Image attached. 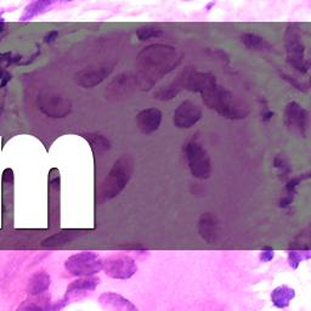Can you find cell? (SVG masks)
I'll use <instances>...</instances> for the list:
<instances>
[{"mask_svg":"<svg viewBox=\"0 0 311 311\" xmlns=\"http://www.w3.org/2000/svg\"><path fill=\"white\" fill-rule=\"evenodd\" d=\"M183 53L177 48L165 44H152L144 48L137 57L135 79L144 92L152 89L165 75L181 63Z\"/></svg>","mask_w":311,"mask_h":311,"instance_id":"1","label":"cell"},{"mask_svg":"<svg viewBox=\"0 0 311 311\" xmlns=\"http://www.w3.org/2000/svg\"><path fill=\"white\" fill-rule=\"evenodd\" d=\"M201 95L205 106L215 111L225 119H244L249 114L248 105L242 100L235 98L234 94L218 83Z\"/></svg>","mask_w":311,"mask_h":311,"instance_id":"2","label":"cell"},{"mask_svg":"<svg viewBox=\"0 0 311 311\" xmlns=\"http://www.w3.org/2000/svg\"><path fill=\"white\" fill-rule=\"evenodd\" d=\"M132 171H134V162L130 156L123 155L119 159H117L102 183L101 191H100L101 201H110L117 197L128 185Z\"/></svg>","mask_w":311,"mask_h":311,"instance_id":"3","label":"cell"},{"mask_svg":"<svg viewBox=\"0 0 311 311\" xmlns=\"http://www.w3.org/2000/svg\"><path fill=\"white\" fill-rule=\"evenodd\" d=\"M285 45L287 53V62L293 68L297 69L300 73H307L309 72V61L305 56V45L301 37L300 28L295 23H289L287 27L285 34Z\"/></svg>","mask_w":311,"mask_h":311,"instance_id":"4","label":"cell"},{"mask_svg":"<svg viewBox=\"0 0 311 311\" xmlns=\"http://www.w3.org/2000/svg\"><path fill=\"white\" fill-rule=\"evenodd\" d=\"M185 155L190 171L197 179L204 180L212 173V162L208 152L197 141L192 140L186 145Z\"/></svg>","mask_w":311,"mask_h":311,"instance_id":"5","label":"cell"},{"mask_svg":"<svg viewBox=\"0 0 311 311\" xmlns=\"http://www.w3.org/2000/svg\"><path fill=\"white\" fill-rule=\"evenodd\" d=\"M65 266L73 276L89 277L102 270L104 261L95 253L83 252L69 256L65 262Z\"/></svg>","mask_w":311,"mask_h":311,"instance_id":"6","label":"cell"},{"mask_svg":"<svg viewBox=\"0 0 311 311\" xmlns=\"http://www.w3.org/2000/svg\"><path fill=\"white\" fill-rule=\"evenodd\" d=\"M183 89L189 90L192 93H204L215 85L216 81L215 75L208 72H199L196 67H186L181 73L177 75Z\"/></svg>","mask_w":311,"mask_h":311,"instance_id":"7","label":"cell"},{"mask_svg":"<svg viewBox=\"0 0 311 311\" xmlns=\"http://www.w3.org/2000/svg\"><path fill=\"white\" fill-rule=\"evenodd\" d=\"M137 86L138 84L135 75L131 72H124V73H120L114 77L110 81L106 90H105V95L110 101H124L134 94Z\"/></svg>","mask_w":311,"mask_h":311,"instance_id":"8","label":"cell"},{"mask_svg":"<svg viewBox=\"0 0 311 311\" xmlns=\"http://www.w3.org/2000/svg\"><path fill=\"white\" fill-rule=\"evenodd\" d=\"M285 124L289 131L299 137H306L309 128V112L298 102L292 101L286 106L285 110Z\"/></svg>","mask_w":311,"mask_h":311,"instance_id":"9","label":"cell"},{"mask_svg":"<svg viewBox=\"0 0 311 311\" xmlns=\"http://www.w3.org/2000/svg\"><path fill=\"white\" fill-rule=\"evenodd\" d=\"M102 269L111 279L128 280L137 274L138 265L131 256L118 255L107 259Z\"/></svg>","mask_w":311,"mask_h":311,"instance_id":"10","label":"cell"},{"mask_svg":"<svg viewBox=\"0 0 311 311\" xmlns=\"http://www.w3.org/2000/svg\"><path fill=\"white\" fill-rule=\"evenodd\" d=\"M113 71V65H108V63H101V65L89 66L80 69L74 75L75 83L78 85L83 86L84 89H92L110 77V74Z\"/></svg>","mask_w":311,"mask_h":311,"instance_id":"11","label":"cell"},{"mask_svg":"<svg viewBox=\"0 0 311 311\" xmlns=\"http://www.w3.org/2000/svg\"><path fill=\"white\" fill-rule=\"evenodd\" d=\"M202 118V110L195 102L186 100L183 101L173 114V123L179 129H190Z\"/></svg>","mask_w":311,"mask_h":311,"instance_id":"12","label":"cell"},{"mask_svg":"<svg viewBox=\"0 0 311 311\" xmlns=\"http://www.w3.org/2000/svg\"><path fill=\"white\" fill-rule=\"evenodd\" d=\"M40 110L41 112L51 117V118H65L71 113L72 104L65 96L49 95L41 98Z\"/></svg>","mask_w":311,"mask_h":311,"instance_id":"13","label":"cell"},{"mask_svg":"<svg viewBox=\"0 0 311 311\" xmlns=\"http://www.w3.org/2000/svg\"><path fill=\"white\" fill-rule=\"evenodd\" d=\"M163 114L158 108L150 107L145 108V110L140 111L137 116V124L140 131L145 135H149L158 130L161 126Z\"/></svg>","mask_w":311,"mask_h":311,"instance_id":"14","label":"cell"},{"mask_svg":"<svg viewBox=\"0 0 311 311\" xmlns=\"http://www.w3.org/2000/svg\"><path fill=\"white\" fill-rule=\"evenodd\" d=\"M100 303L107 309L113 311H139L138 307L129 299L112 292H107L100 295Z\"/></svg>","mask_w":311,"mask_h":311,"instance_id":"15","label":"cell"},{"mask_svg":"<svg viewBox=\"0 0 311 311\" xmlns=\"http://www.w3.org/2000/svg\"><path fill=\"white\" fill-rule=\"evenodd\" d=\"M198 232L201 237L208 243H214L216 241V236L219 232L218 220L212 214H204L199 219L198 223Z\"/></svg>","mask_w":311,"mask_h":311,"instance_id":"16","label":"cell"},{"mask_svg":"<svg viewBox=\"0 0 311 311\" xmlns=\"http://www.w3.org/2000/svg\"><path fill=\"white\" fill-rule=\"evenodd\" d=\"M99 279L95 277H84V279H79L67 287V293L66 297H75V295L81 294V293L93 292L99 285Z\"/></svg>","mask_w":311,"mask_h":311,"instance_id":"17","label":"cell"},{"mask_svg":"<svg viewBox=\"0 0 311 311\" xmlns=\"http://www.w3.org/2000/svg\"><path fill=\"white\" fill-rule=\"evenodd\" d=\"M295 297L294 289L288 286H280L275 288L271 293V301L276 307L285 309L291 303V300Z\"/></svg>","mask_w":311,"mask_h":311,"instance_id":"18","label":"cell"},{"mask_svg":"<svg viewBox=\"0 0 311 311\" xmlns=\"http://www.w3.org/2000/svg\"><path fill=\"white\" fill-rule=\"evenodd\" d=\"M241 40H242L244 47L249 50L271 51V49H273V47H271L266 39L255 34V33H246V34L241 37Z\"/></svg>","mask_w":311,"mask_h":311,"instance_id":"19","label":"cell"},{"mask_svg":"<svg viewBox=\"0 0 311 311\" xmlns=\"http://www.w3.org/2000/svg\"><path fill=\"white\" fill-rule=\"evenodd\" d=\"M183 90V86H181V83L179 80V78L176 77V79L174 81H171L170 84L168 85L159 87L157 92L153 94V98L156 100H159V101H169V100L174 99L175 96L179 95V93Z\"/></svg>","mask_w":311,"mask_h":311,"instance_id":"20","label":"cell"},{"mask_svg":"<svg viewBox=\"0 0 311 311\" xmlns=\"http://www.w3.org/2000/svg\"><path fill=\"white\" fill-rule=\"evenodd\" d=\"M50 286V276L47 273H37L33 275L31 281H29L28 291L31 294L38 295L40 293H44Z\"/></svg>","mask_w":311,"mask_h":311,"instance_id":"21","label":"cell"},{"mask_svg":"<svg viewBox=\"0 0 311 311\" xmlns=\"http://www.w3.org/2000/svg\"><path fill=\"white\" fill-rule=\"evenodd\" d=\"M55 2L56 0H35V2H33L32 4H29L28 7L26 8L25 13H23L22 17H21V21L32 20L33 17L44 13V11L47 10L48 8H50Z\"/></svg>","mask_w":311,"mask_h":311,"instance_id":"22","label":"cell"},{"mask_svg":"<svg viewBox=\"0 0 311 311\" xmlns=\"http://www.w3.org/2000/svg\"><path fill=\"white\" fill-rule=\"evenodd\" d=\"M163 34V29L156 26H144L137 31V37L140 41H146L150 39L158 38Z\"/></svg>","mask_w":311,"mask_h":311,"instance_id":"23","label":"cell"},{"mask_svg":"<svg viewBox=\"0 0 311 311\" xmlns=\"http://www.w3.org/2000/svg\"><path fill=\"white\" fill-rule=\"evenodd\" d=\"M87 141H89L90 145H92L93 150L95 151H107L110 150L111 143L107 140L104 135H99V134H86L85 137Z\"/></svg>","mask_w":311,"mask_h":311,"instance_id":"24","label":"cell"},{"mask_svg":"<svg viewBox=\"0 0 311 311\" xmlns=\"http://www.w3.org/2000/svg\"><path fill=\"white\" fill-rule=\"evenodd\" d=\"M72 234H66V232H62V234H57L54 235L47 240L43 241V246L44 247H56V246H62V244L68 243L69 241L72 240Z\"/></svg>","mask_w":311,"mask_h":311,"instance_id":"25","label":"cell"},{"mask_svg":"<svg viewBox=\"0 0 311 311\" xmlns=\"http://www.w3.org/2000/svg\"><path fill=\"white\" fill-rule=\"evenodd\" d=\"M310 258V252L309 249L306 250H301V252H295V250H291L288 253V261L291 268L297 269L298 265L300 264L304 259H309Z\"/></svg>","mask_w":311,"mask_h":311,"instance_id":"26","label":"cell"},{"mask_svg":"<svg viewBox=\"0 0 311 311\" xmlns=\"http://www.w3.org/2000/svg\"><path fill=\"white\" fill-rule=\"evenodd\" d=\"M274 258V250L271 248H264L261 250L260 259L264 262H269L270 260H273Z\"/></svg>","mask_w":311,"mask_h":311,"instance_id":"27","label":"cell"},{"mask_svg":"<svg viewBox=\"0 0 311 311\" xmlns=\"http://www.w3.org/2000/svg\"><path fill=\"white\" fill-rule=\"evenodd\" d=\"M282 77H285V78H283V79H286L287 81H289V83H291L293 86L297 87V89H299V90H304V92H306V90H307L306 87H304V86H303V84H299L298 81L294 79V78L291 77V75H288V74H282Z\"/></svg>","mask_w":311,"mask_h":311,"instance_id":"28","label":"cell"},{"mask_svg":"<svg viewBox=\"0 0 311 311\" xmlns=\"http://www.w3.org/2000/svg\"><path fill=\"white\" fill-rule=\"evenodd\" d=\"M57 35H59V32H57V31H50V32L48 33V34L44 37V41H45V43H48V44L53 43V41H55V40H56Z\"/></svg>","mask_w":311,"mask_h":311,"instance_id":"29","label":"cell"},{"mask_svg":"<svg viewBox=\"0 0 311 311\" xmlns=\"http://www.w3.org/2000/svg\"><path fill=\"white\" fill-rule=\"evenodd\" d=\"M61 2H71V0H61Z\"/></svg>","mask_w":311,"mask_h":311,"instance_id":"30","label":"cell"}]
</instances>
